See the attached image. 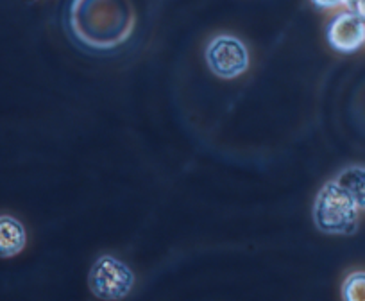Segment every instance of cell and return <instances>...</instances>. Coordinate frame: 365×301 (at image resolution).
<instances>
[{"instance_id":"1","label":"cell","mask_w":365,"mask_h":301,"mask_svg":"<svg viewBox=\"0 0 365 301\" xmlns=\"http://www.w3.org/2000/svg\"><path fill=\"white\" fill-rule=\"evenodd\" d=\"M70 31L93 51H113L133 36L136 13L131 0H72Z\"/></svg>"},{"instance_id":"2","label":"cell","mask_w":365,"mask_h":301,"mask_svg":"<svg viewBox=\"0 0 365 301\" xmlns=\"http://www.w3.org/2000/svg\"><path fill=\"white\" fill-rule=\"evenodd\" d=\"M314 223L326 235H353L358 230V206L336 183L328 181L314 203Z\"/></svg>"},{"instance_id":"3","label":"cell","mask_w":365,"mask_h":301,"mask_svg":"<svg viewBox=\"0 0 365 301\" xmlns=\"http://www.w3.org/2000/svg\"><path fill=\"white\" fill-rule=\"evenodd\" d=\"M88 283L91 292L101 300H124L135 285V272L125 262L103 255L91 265Z\"/></svg>"},{"instance_id":"4","label":"cell","mask_w":365,"mask_h":301,"mask_svg":"<svg viewBox=\"0 0 365 301\" xmlns=\"http://www.w3.org/2000/svg\"><path fill=\"white\" fill-rule=\"evenodd\" d=\"M208 68L220 79H235L249 68V52L237 36L220 34L206 47Z\"/></svg>"},{"instance_id":"5","label":"cell","mask_w":365,"mask_h":301,"mask_svg":"<svg viewBox=\"0 0 365 301\" xmlns=\"http://www.w3.org/2000/svg\"><path fill=\"white\" fill-rule=\"evenodd\" d=\"M328 44L340 54H353L365 44V20L351 11L339 13L326 29Z\"/></svg>"},{"instance_id":"6","label":"cell","mask_w":365,"mask_h":301,"mask_svg":"<svg viewBox=\"0 0 365 301\" xmlns=\"http://www.w3.org/2000/svg\"><path fill=\"white\" fill-rule=\"evenodd\" d=\"M27 244L24 224L11 215H0V258H11L22 253Z\"/></svg>"},{"instance_id":"7","label":"cell","mask_w":365,"mask_h":301,"mask_svg":"<svg viewBox=\"0 0 365 301\" xmlns=\"http://www.w3.org/2000/svg\"><path fill=\"white\" fill-rule=\"evenodd\" d=\"M335 181L353 198L358 210H365V167H346L344 170H340Z\"/></svg>"},{"instance_id":"8","label":"cell","mask_w":365,"mask_h":301,"mask_svg":"<svg viewBox=\"0 0 365 301\" xmlns=\"http://www.w3.org/2000/svg\"><path fill=\"white\" fill-rule=\"evenodd\" d=\"M342 300L365 301V272H353L344 280Z\"/></svg>"},{"instance_id":"9","label":"cell","mask_w":365,"mask_h":301,"mask_svg":"<svg viewBox=\"0 0 365 301\" xmlns=\"http://www.w3.org/2000/svg\"><path fill=\"white\" fill-rule=\"evenodd\" d=\"M346 8L347 11L354 13L361 20H365V0H346Z\"/></svg>"},{"instance_id":"10","label":"cell","mask_w":365,"mask_h":301,"mask_svg":"<svg viewBox=\"0 0 365 301\" xmlns=\"http://www.w3.org/2000/svg\"><path fill=\"white\" fill-rule=\"evenodd\" d=\"M312 2L319 9H333L340 8V6H346V0H312Z\"/></svg>"}]
</instances>
